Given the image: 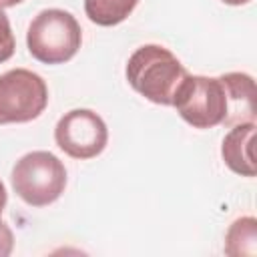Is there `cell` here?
I'll return each mask as SVG.
<instances>
[{
    "mask_svg": "<svg viewBox=\"0 0 257 257\" xmlns=\"http://www.w3.org/2000/svg\"><path fill=\"white\" fill-rule=\"evenodd\" d=\"M128 84L147 100L173 106L179 84L189 74L181 60L161 44H145L137 48L126 62Z\"/></svg>",
    "mask_w": 257,
    "mask_h": 257,
    "instance_id": "obj_1",
    "label": "cell"
},
{
    "mask_svg": "<svg viewBox=\"0 0 257 257\" xmlns=\"http://www.w3.org/2000/svg\"><path fill=\"white\" fill-rule=\"evenodd\" d=\"M82 42L78 20L60 8H48L34 16L26 32V44L32 58L44 64H62L70 60Z\"/></svg>",
    "mask_w": 257,
    "mask_h": 257,
    "instance_id": "obj_2",
    "label": "cell"
},
{
    "mask_svg": "<svg viewBox=\"0 0 257 257\" xmlns=\"http://www.w3.org/2000/svg\"><path fill=\"white\" fill-rule=\"evenodd\" d=\"M12 189L30 207L54 203L66 187L64 163L48 151H32L12 167Z\"/></svg>",
    "mask_w": 257,
    "mask_h": 257,
    "instance_id": "obj_3",
    "label": "cell"
},
{
    "mask_svg": "<svg viewBox=\"0 0 257 257\" xmlns=\"http://www.w3.org/2000/svg\"><path fill=\"white\" fill-rule=\"evenodd\" d=\"M173 106L193 128H211L227 116V94L221 78L187 74L179 84Z\"/></svg>",
    "mask_w": 257,
    "mask_h": 257,
    "instance_id": "obj_4",
    "label": "cell"
},
{
    "mask_svg": "<svg viewBox=\"0 0 257 257\" xmlns=\"http://www.w3.org/2000/svg\"><path fill=\"white\" fill-rule=\"evenodd\" d=\"M48 104V86L40 74L14 68L0 74V124L30 122Z\"/></svg>",
    "mask_w": 257,
    "mask_h": 257,
    "instance_id": "obj_5",
    "label": "cell"
},
{
    "mask_svg": "<svg viewBox=\"0 0 257 257\" xmlns=\"http://www.w3.org/2000/svg\"><path fill=\"white\" fill-rule=\"evenodd\" d=\"M54 141L68 157L84 161L100 155L108 141L104 120L90 108H72L54 126Z\"/></svg>",
    "mask_w": 257,
    "mask_h": 257,
    "instance_id": "obj_6",
    "label": "cell"
},
{
    "mask_svg": "<svg viewBox=\"0 0 257 257\" xmlns=\"http://www.w3.org/2000/svg\"><path fill=\"white\" fill-rule=\"evenodd\" d=\"M227 94L225 124L255 122V80L247 72H227L219 76Z\"/></svg>",
    "mask_w": 257,
    "mask_h": 257,
    "instance_id": "obj_7",
    "label": "cell"
},
{
    "mask_svg": "<svg viewBox=\"0 0 257 257\" xmlns=\"http://www.w3.org/2000/svg\"><path fill=\"white\" fill-rule=\"evenodd\" d=\"M253 137L255 122H239L233 124V128L225 135L221 145V157L225 165L241 177H255Z\"/></svg>",
    "mask_w": 257,
    "mask_h": 257,
    "instance_id": "obj_8",
    "label": "cell"
},
{
    "mask_svg": "<svg viewBox=\"0 0 257 257\" xmlns=\"http://www.w3.org/2000/svg\"><path fill=\"white\" fill-rule=\"evenodd\" d=\"M225 253L229 257H255L257 255V219L239 217L225 233Z\"/></svg>",
    "mask_w": 257,
    "mask_h": 257,
    "instance_id": "obj_9",
    "label": "cell"
},
{
    "mask_svg": "<svg viewBox=\"0 0 257 257\" xmlns=\"http://www.w3.org/2000/svg\"><path fill=\"white\" fill-rule=\"evenodd\" d=\"M139 0H84V12L98 26H116L128 18Z\"/></svg>",
    "mask_w": 257,
    "mask_h": 257,
    "instance_id": "obj_10",
    "label": "cell"
},
{
    "mask_svg": "<svg viewBox=\"0 0 257 257\" xmlns=\"http://www.w3.org/2000/svg\"><path fill=\"white\" fill-rule=\"evenodd\" d=\"M16 48V40L10 28V20L4 12V8L0 6V62H6Z\"/></svg>",
    "mask_w": 257,
    "mask_h": 257,
    "instance_id": "obj_11",
    "label": "cell"
},
{
    "mask_svg": "<svg viewBox=\"0 0 257 257\" xmlns=\"http://www.w3.org/2000/svg\"><path fill=\"white\" fill-rule=\"evenodd\" d=\"M14 249V235L10 231V227L0 221V257H8Z\"/></svg>",
    "mask_w": 257,
    "mask_h": 257,
    "instance_id": "obj_12",
    "label": "cell"
},
{
    "mask_svg": "<svg viewBox=\"0 0 257 257\" xmlns=\"http://www.w3.org/2000/svg\"><path fill=\"white\" fill-rule=\"evenodd\" d=\"M6 201H8V193H6L4 183L0 181V215H2V211H4V207H6Z\"/></svg>",
    "mask_w": 257,
    "mask_h": 257,
    "instance_id": "obj_13",
    "label": "cell"
},
{
    "mask_svg": "<svg viewBox=\"0 0 257 257\" xmlns=\"http://www.w3.org/2000/svg\"><path fill=\"white\" fill-rule=\"evenodd\" d=\"M20 2H24V0H0V6L2 8H10V6H16Z\"/></svg>",
    "mask_w": 257,
    "mask_h": 257,
    "instance_id": "obj_14",
    "label": "cell"
},
{
    "mask_svg": "<svg viewBox=\"0 0 257 257\" xmlns=\"http://www.w3.org/2000/svg\"><path fill=\"white\" fill-rule=\"evenodd\" d=\"M221 2H225V4H229V6H241V4H247V2H251V0H221Z\"/></svg>",
    "mask_w": 257,
    "mask_h": 257,
    "instance_id": "obj_15",
    "label": "cell"
}]
</instances>
